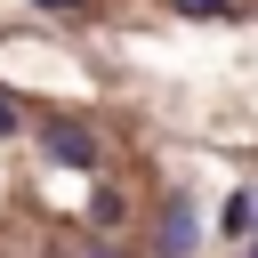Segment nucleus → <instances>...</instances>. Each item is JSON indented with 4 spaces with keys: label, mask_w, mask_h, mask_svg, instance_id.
I'll return each instance as SVG.
<instances>
[{
    "label": "nucleus",
    "mask_w": 258,
    "mask_h": 258,
    "mask_svg": "<svg viewBox=\"0 0 258 258\" xmlns=\"http://www.w3.org/2000/svg\"><path fill=\"white\" fill-rule=\"evenodd\" d=\"M89 258H121V250H89Z\"/></svg>",
    "instance_id": "obj_6"
},
{
    "label": "nucleus",
    "mask_w": 258,
    "mask_h": 258,
    "mask_svg": "<svg viewBox=\"0 0 258 258\" xmlns=\"http://www.w3.org/2000/svg\"><path fill=\"white\" fill-rule=\"evenodd\" d=\"M250 258H258V242H250Z\"/></svg>",
    "instance_id": "obj_8"
},
{
    "label": "nucleus",
    "mask_w": 258,
    "mask_h": 258,
    "mask_svg": "<svg viewBox=\"0 0 258 258\" xmlns=\"http://www.w3.org/2000/svg\"><path fill=\"white\" fill-rule=\"evenodd\" d=\"M40 8H81V0H40Z\"/></svg>",
    "instance_id": "obj_5"
},
{
    "label": "nucleus",
    "mask_w": 258,
    "mask_h": 258,
    "mask_svg": "<svg viewBox=\"0 0 258 258\" xmlns=\"http://www.w3.org/2000/svg\"><path fill=\"white\" fill-rule=\"evenodd\" d=\"M40 145H48V161H64V169H89V161H97V137H89V129H73V121H48V129H40Z\"/></svg>",
    "instance_id": "obj_2"
},
{
    "label": "nucleus",
    "mask_w": 258,
    "mask_h": 258,
    "mask_svg": "<svg viewBox=\"0 0 258 258\" xmlns=\"http://www.w3.org/2000/svg\"><path fill=\"white\" fill-rule=\"evenodd\" d=\"M250 218H258V202H250Z\"/></svg>",
    "instance_id": "obj_7"
},
{
    "label": "nucleus",
    "mask_w": 258,
    "mask_h": 258,
    "mask_svg": "<svg viewBox=\"0 0 258 258\" xmlns=\"http://www.w3.org/2000/svg\"><path fill=\"white\" fill-rule=\"evenodd\" d=\"M24 129V113H16V97H0V137H16Z\"/></svg>",
    "instance_id": "obj_4"
},
{
    "label": "nucleus",
    "mask_w": 258,
    "mask_h": 258,
    "mask_svg": "<svg viewBox=\"0 0 258 258\" xmlns=\"http://www.w3.org/2000/svg\"><path fill=\"white\" fill-rule=\"evenodd\" d=\"M234 0H177V16H226Z\"/></svg>",
    "instance_id": "obj_3"
},
{
    "label": "nucleus",
    "mask_w": 258,
    "mask_h": 258,
    "mask_svg": "<svg viewBox=\"0 0 258 258\" xmlns=\"http://www.w3.org/2000/svg\"><path fill=\"white\" fill-rule=\"evenodd\" d=\"M194 242H202L194 194H169V202H161V226H153V258H194Z\"/></svg>",
    "instance_id": "obj_1"
}]
</instances>
